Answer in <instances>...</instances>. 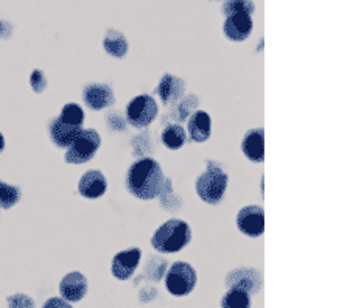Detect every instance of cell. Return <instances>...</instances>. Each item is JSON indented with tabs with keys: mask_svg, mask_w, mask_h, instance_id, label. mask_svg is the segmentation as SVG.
I'll return each mask as SVG.
<instances>
[{
	"mask_svg": "<svg viewBox=\"0 0 350 308\" xmlns=\"http://www.w3.org/2000/svg\"><path fill=\"white\" fill-rule=\"evenodd\" d=\"M162 165L153 158L134 160L126 171L125 186L129 195L140 201L156 199L165 184Z\"/></svg>",
	"mask_w": 350,
	"mask_h": 308,
	"instance_id": "obj_1",
	"label": "cell"
},
{
	"mask_svg": "<svg viewBox=\"0 0 350 308\" xmlns=\"http://www.w3.org/2000/svg\"><path fill=\"white\" fill-rule=\"evenodd\" d=\"M191 242V229L189 223L179 218H172L162 223L151 237V246L159 254H174L187 248Z\"/></svg>",
	"mask_w": 350,
	"mask_h": 308,
	"instance_id": "obj_2",
	"label": "cell"
},
{
	"mask_svg": "<svg viewBox=\"0 0 350 308\" xmlns=\"http://www.w3.org/2000/svg\"><path fill=\"white\" fill-rule=\"evenodd\" d=\"M229 186V176L221 167L207 162V168L195 181V192L202 203L217 206L223 201Z\"/></svg>",
	"mask_w": 350,
	"mask_h": 308,
	"instance_id": "obj_3",
	"label": "cell"
},
{
	"mask_svg": "<svg viewBox=\"0 0 350 308\" xmlns=\"http://www.w3.org/2000/svg\"><path fill=\"white\" fill-rule=\"evenodd\" d=\"M101 147V136L94 128L81 130L77 139L70 143L69 148H66L64 160L67 164L80 165L92 160Z\"/></svg>",
	"mask_w": 350,
	"mask_h": 308,
	"instance_id": "obj_4",
	"label": "cell"
},
{
	"mask_svg": "<svg viewBox=\"0 0 350 308\" xmlns=\"http://www.w3.org/2000/svg\"><path fill=\"white\" fill-rule=\"evenodd\" d=\"M157 114H159V106H157L154 97H151L148 94L134 97L128 103L125 111L126 123L129 126L135 128V130H145V128H148L156 120Z\"/></svg>",
	"mask_w": 350,
	"mask_h": 308,
	"instance_id": "obj_5",
	"label": "cell"
},
{
	"mask_svg": "<svg viewBox=\"0 0 350 308\" xmlns=\"http://www.w3.org/2000/svg\"><path fill=\"white\" fill-rule=\"evenodd\" d=\"M198 274L187 262H174L165 274V288L176 298L190 294L196 287Z\"/></svg>",
	"mask_w": 350,
	"mask_h": 308,
	"instance_id": "obj_6",
	"label": "cell"
},
{
	"mask_svg": "<svg viewBox=\"0 0 350 308\" xmlns=\"http://www.w3.org/2000/svg\"><path fill=\"white\" fill-rule=\"evenodd\" d=\"M224 283L228 288H239L252 296L263 288V276L256 268L241 266L228 272Z\"/></svg>",
	"mask_w": 350,
	"mask_h": 308,
	"instance_id": "obj_7",
	"label": "cell"
},
{
	"mask_svg": "<svg viewBox=\"0 0 350 308\" xmlns=\"http://www.w3.org/2000/svg\"><path fill=\"white\" fill-rule=\"evenodd\" d=\"M237 229L246 237L258 238L265 232V210L262 206H246L235 218Z\"/></svg>",
	"mask_w": 350,
	"mask_h": 308,
	"instance_id": "obj_8",
	"label": "cell"
},
{
	"mask_svg": "<svg viewBox=\"0 0 350 308\" xmlns=\"http://www.w3.org/2000/svg\"><path fill=\"white\" fill-rule=\"evenodd\" d=\"M142 260V249L129 248L123 249L112 257L111 272L117 280H128L134 276Z\"/></svg>",
	"mask_w": 350,
	"mask_h": 308,
	"instance_id": "obj_9",
	"label": "cell"
},
{
	"mask_svg": "<svg viewBox=\"0 0 350 308\" xmlns=\"http://www.w3.org/2000/svg\"><path fill=\"white\" fill-rule=\"evenodd\" d=\"M83 102L89 109L103 111L116 103V94L105 83H90L83 89Z\"/></svg>",
	"mask_w": 350,
	"mask_h": 308,
	"instance_id": "obj_10",
	"label": "cell"
},
{
	"mask_svg": "<svg viewBox=\"0 0 350 308\" xmlns=\"http://www.w3.org/2000/svg\"><path fill=\"white\" fill-rule=\"evenodd\" d=\"M254 28V22L250 14L246 13H234L226 16L223 24V31L228 39L234 42H243L251 36Z\"/></svg>",
	"mask_w": 350,
	"mask_h": 308,
	"instance_id": "obj_11",
	"label": "cell"
},
{
	"mask_svg": "<svg viewBox=\"0 0 350 308\" xmlns=\"http://www.w3.org/2000/svg\"><path fill=\"white\" fill-rule=\"evenodd\" d=\"M185 81L173 74H163L156 87L157 97L163 106L176 104L185 94Z\"/></svg>",
	"mask_w": 350,
	"mask_h": 308,
	"instance_id": "obj_12",
	"label": "cell"
},
{
	"mask_svg": "<svg viewBox=\"0 0 350 308\" xmlns=\"http://www.w3.org/2000/svg\"><path fill=\"white\" fill-rule=\"evenodd\" d=\"M108 190V179L100 170H89L78 181V193L86 199H98Z\"/></svg>",
	"mask_w": 350,
	"mask_h": 308,
	"instance_id": "obj_13",
	"label": "cell"
},
{
	"mask_svg": "<svg viewBox=\"0 0 350 308\" xmlns=\"http://www.w3.org/2000/svg\"><path fill=\"white\" fill-rule=\"evenodd\" d=\"M241 151L247 160L254 164H263L265 160V130L252 128L243 136Z\"/></svg>",
	"mask_w": 350,
	"mask_h": 308,
	"instance_id": "obj_14",
	"label": "cell"
},
{
	"mask_svg": "<svg viewBox=\"0 0 350 308\" xmlns=\"http://www.w3.org/2000/svg\"><path fill=\"white\" fill-rule=\"evenodd\" d=\"M212 136V119L206 111H193L187 120V137L195 143H204Z\"/></svg>",
	"mask_w": 350,
	"mask_h": 308,
	"instance_id": "obj_15",
	"label": "cell"
},
{
	"mask_svg": "<svg viewBox=\"0 0 350 308\" xmlns=\"http://www.w3.org/2000/svg\"><path fill=\"white\" fill-rule=\"evenodd\" d=\"M59 293L67 302L81 300L88 293V279L78 271L66 274L59 282Z\"/></svg>",
	"mask_w": 350,
	"mask_h": 308,
	"instance_id": "obj_16",
	"label": "cell"
},
{
	"mask_svg": "<svg viewBox=\"0 0 350 308\" xmlns=\"http://www.w3.org/2000/svg\"><path fill=\"white\" fill-rule=\"evenodd\" d=\"M83 128L69 125L55 117V119L49 123V136L56 148H69L70 143L77 139L78 134L81 132Z\"/></svg>",
	"mask_w": 350,
	"mask_h": 308,
	"instance_id": "obj_17",
	"label": "cell"
},
{
	"mask_svg": "<svg viewBox=\"0 0 350 308\" xmlns=\"http://www.w3.org/2000/svg\"><path fill=\"white\" fill-rule=\"evenodd\" d=\"M187 131L184 126L178 125V123H172V125L165 126L161 132V142L163 147L170 151H178L187 143Z\"/></svg>",
	"mask_w": 350,
	"mask_h": 308,
	"instance_id": "obj_18",
	"label": "cell"
},
{
	"mask_svg": "<svg viewBox=\"0 0 350 308\" xmlns=\"http://www.w3.org/2000/svg\"><path fill=\"white\" fill-rule=\"evenodd\" d=\"M103 47L106 53L114 56V58L122 59L125 58L128 53L129 44H128L126 36L123 35V33L109 28V30L106 31L105 39H103Z\"/></svg>",
	"mask_w": 350,
	"mask_h": 308,
	"instance_id": "obj_19",
	"label": "cell"
},
{
	"mask_svg": "<svg viewBox=\"0 0 350 308\" xmlns=\"http://www.w3.org/2000/svg\"><path fill=\"white\" fill-rule=\"evenodd\" d=\"M221 308H251V296L246 291L239 288H229L221 302H219Z\"/></svg>",
	"mask_w": 350,
	"mask_h": 308,
	"instance_id": "obj_20",
	"label": "cell"
},
{
	"mask_svg": "<svg viewBox=\"0 0 350 308\" xmlns=\"http://www.w3.org/2000/svg\"><path fill=\"white\" fill-rule=\"evenodd\" d=\"M21 188L0 181V209L8 210L14 207L21 199Z\"/></svg>",
	"mask_w": 350,
	"mask_h": 308,
	"instance_id": "obj_21",
	"label": "cell"
},
{
	"mask_svg": "<svg viewBox=\"0 0 350 308\" xmlns=\"http://www.w3.org/2000/svg\"><path fill=\"white\" fill-rule=\"evenodd\" d=\"M58 117L63 122L69 123V125H73V126L83 128V125H84V111L81 106L77 103L64 104V108L61 109Z\"/></svg>",
	"mask_w": 350,
	"mask_h": 308,
	"instance_id": "obj_22",
	"label": "cell"
},
{
	"mask_svg": "<svg viewBox=\"0 0 350 308\" xmlns=\"http://www.w3.org/2000/svg\"><path fill=\"white\" fill-rule=\"evenodd\" d=\"M168 262L163 259V257H151L150 260H146L145 263V274L148 276L151 280H161L163 277V274L167 271Z\"/></svg>",
	"mask_w": 350,
	"mask_h": 308,
	"instance_id": "obj_23",
	"label": "cell"
},
{
	"mask_svg": "<svg viewBox=\"0 0 350 308\" xmlns=\"http://www.w3.org/2000/svg\"><path fill=\"white\" fill-rule=\"evenodd\" d=\"M223 14L229 16L234 13H246L252 16L254 11H256V7H254L252 0H226L223 3Z\"/></svg>",
	"mask_w": 350,
	"mask_h": 308,
	"instance_id": "obj_24",
	"label": "cell"
},
{
	"mask_svg": "<svg viewBox=\"0 0 350 308\" xmlns=\"http://www.w3.org/2000/svg\"><path fill=\"white\" fill-rule=\"evenodd\" d=\"M8 308H35V300H33L30 296L27 294H13L7 298Z\"/></svg>",
	"mask_w": 350,
	"mask_h": 308,
	"instance_id": "obj_25",
	"label": "cell"
},
{
	"mask_svg": "<svg viewBox=\"0 0 350 308\" xmlns=\"http://www.w3.org/2000/svg\"><path fill=\"white\" fill-rule=\"evenodd\" d=\"M30 86L33 89V92L36 94H42L45 89H47L49 83H47V78H45L44 72L42 70H33L31 75H30Z\"/></svg>",
	"mask_w": 350,
	"mask_h": 308,
	"instance_id": "obj_26",
	"label": "cell"
},
{
	"mask_svg": "<svg viewBox=\"0 0 350 308\" xmlns=\"http://www.w3.org/2000/svg\"><path fill=\"white\" fill-rule=\"evenodd\" d=\"M195 102H198L196 97H193V95H190V97H185L183 102L179 103V117H178L179 120L189 119L191 112L196 111L195 109V104H191V103H195Z\"/></svg>",
	"mask_w": 350,
	"mask_h": 308,
	"instance_id": "obj_27",
	"label": "cell"
},
{
	"mask_svg": "<svg viewBox=\"0 0 350 308\" xmlns=\"http://www.w3.org/2000/svg\"><path fill=\"white\" fill-rule=\"evenodd\" d=\"M42 308H73V307L63 298H50L44 302Z\"/></svg>",
	"mask_w": 350,
	"mask_h": 308,
	"instance_id": "obj_28",
	"label": "cell"
},
{
	"mask_svg": "<svg viewBox=\"0 0 350 308\" xmlns=\"http://www.w3.org/2000/svg\"><path fill=\"white\" fill-rule=\"evenodd\" d=\"M157 296V290L153 288V287H146L144 288L142 291H140V300L144 302V304H146V302H151Z\"/></svg>",
	"mask_w": 350,
	"mask_h": 308,
	"instance_id": "obj_29",
	"label": "cell"
},
{
	"mask_svg": "<svg viewBox=\"0 0 350 308\" xmlns=\"http://www.w3.org/2000/svg\"><path fill=\"white\" fill-rule=\"evenodd\" d=\"M11 33H13V30H11V25L8 22L0 20V38H8Z\"/></svg>",
	"mask_w": 350,
	"mask_h": 308,
	"instance_id": "obj_30",
	"label": "cell"
},
{
	"mask_svg": "<svg viewBox=\"0 0 350 308\" xmlns=\"http://www.w3.org/2000/svg\"><path fill=\"white\" fill-rule=\"evenodd\" d=\"M3 150H5V137H3V134L0 132V153H2Z\"/></svg>",
	"mask_w": 350,
	"mask_h": 308,
	"instance_id": "obj_31",
	"label": "cell"
}]
</instances>
